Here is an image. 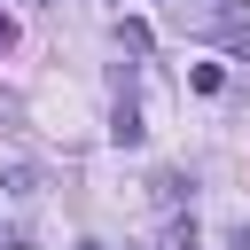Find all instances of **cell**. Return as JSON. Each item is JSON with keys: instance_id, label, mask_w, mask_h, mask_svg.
<instances>
[{"instance_id": "9c48e42d", "label": "cell", "mask_w": 250, "mask_h": 250, "mask_svg": "<svg viewBox=\"0 0 250 250\" xmlns=\"http://www.w3.org/2000/svg\"><path fill=\"white\" fill-rule=\"evenodd\" d=\"M78 250H102V242H78Z\"/></svg>"}, {"instance_id": "6da1fadb", "label": "cell", "mask_w": 250, "mask_h": 250, "mask_svg": "<svg viewBox=\"0 0 250 250\" xmlns=\"http://www.w3.org/2000/svg\"><path fill=\"white\" fill-rule=\"evenodd\" d=\"M109 141H117V148H141V109H133V102H117V117H109Z\"/></svg>"}, {"instance_id": "3957f363", "label": "cell", "mask_w": 250, "mask_h": 250, "mask_svg": "<svg viewBox=\"0 0 250 250\" xmlns=\"http://www.w3.org/2000/svg\"><path fill=\"white\" fill-rule=\"evenodd\" d=\"M188 86H195V94H219V86H227V70H219V62H195V70H188Z\"/></svg>"}, {"instance_id": "277c9868", "label": "cell", "mask_w": 250, "mask_h": 250, "mask_svg": "<svg viewBox=\"0 0 250 250\" xmlns=\"http://www.w3.org/2000/svg\"><path fill=\"white\" fill-rule=\"evenodd\" d=\"M164 250H195V219H172L164 227Z\"/></svg>"}, {"instance_id": "8992f818", "label": "cell", "mask_w": 250, "mask_h": 250, "mask_svg": "<svg viewBox=\"0 0 250 250\" xmlns=\"http://www.w3.org/2000/svg\"><path fill=\"white\" fill-rule=\"evenodd\" d=\"M8 47H16V23H8V16H0V55H8Z\"/></svg>"}, {"instance_id": "5b68a950", "label": "cell", "mask_w": 250, "mask_h": 250, "mask_svg": "<svg viewBox=\"0 0 250 250\" xmlns=\"http://www.w3.org/2000/svg\"><path fill=\"white\" fill-rule=\"evenodd\" d=\"M0 250H23V234H16V227H0Z\"/></svg>"}, {"instance_id": "ba28073f", "label": "cell", "mask_w": 250, "mask_h": 250, "mask_svg": "<svg viewBox=\"0 0 250 250\" xmlns=\"http://www.w3.org/2000/svg\"><path fill=\"white\" fill-rule=\"evenodd\" d=\"M8 117H16V102H8V94H0V125H8Z\"/></svg>"}, {"instance_id": "52a82bcc", "label": "cell", "mask_w": 250, "mask_h": 250, "mask_svg": "<svg viewBox=\"0 0 250 250\" xmlns=\"http://www.w3.org/2000/svg\"><path fill=\"white\" fill-rule=\"evenodd\" d=\"M234 250H250V219H242V227H234Z\"/></svg>"}, {"instance_id": "7a4b0ae2", "label": "cell", "mask_w": 250, "mask_h": 250, "mask_svg": "<svg viewBox=\"0 0 250 250\" xmlns=\"http://www.w3.org/2000/svg\"><path fill=\"white\" fill-rule=\"evenodd\" d=\"M219 39H227L234 55H250V16H234V8H219Z\"/></svg>"}]
</instances>
